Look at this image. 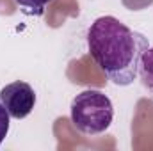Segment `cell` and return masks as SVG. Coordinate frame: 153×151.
Instances as JSON below:
<instances>
[{
  "label": "cell",
  "instance_id": "6",
  "mask_svg": "<svg viewBox=\"0 0 153 151\" xmlns=\"http://www.w3.org/2000/svg\"><path fill=\"white\" fill-rule=\"evenodd\" d=\"M9 133V114L4 109L2 101H0V144L4 142V139Z\"/></svg>",
  "mask_w": 153,
  "mask_h": 151
},
{
  "label": "cell",
  "instance_id": "1",
  "mask_svg": "<svg viewBox=\"0 0 153 151\" xmlns=\"http://www.w3.org/2000/svg\"><path fill=\"white\" fill-rule=\"evenodd\" d=\"M87 48L105 76L126 87L137 78L141 55L150 43L146 36L128 29L114 16H100L87 30Z\"/></svg>",
  "mask_w": 153,
  "mask_h": 151
},
{
  "label": "cell",
  "instance_id": "3",
  "mask_svg": "<svg viewBox=\"0 0 153 151\" xmlns=\"http://www.w3.org/2000/svg\"><path fill=\"white\" fill-rule=\"evenodd\" d=\"M0 101L4 105V109L7 110L9 117L23 119L34 110L36 93L27 82L16 80L0 89Z\"/></svg>",
  "mask_w": 153,
  "mask_h": 151
},
{
  "label": "cell",
  "instance_id": "5",
  "mask_svg": "<svg viewBox=\"0 0 153 151\" xmlns=\"http://www.w3.org/2000/svg\"><path fill=\"white\" fill-rule=\"evenodd\" d=\"M20 7H25V9H29V11H32V13H38L41 14L43 13V9H45V5L46 4H50L52 0H14Z\"/></svg>",
  "mask_w": 153,
  "mask_h": 151
},
{
  "label": "cell",
  "instance_id": "7",
  "mask_svg": "<svg viewBox=\"0 0 153 151\" xmlns=\"http://www.w3.org/2000/svg\"><path fill=\"white\" fill-rule=\"evenodd\" d=\"M121 2L130 11H143V9L150 7L153 4V0H121Z\"/></svg>",
  "mask_w": 153,
  "mask_h": 151
},
{
  "label": "cell",
  "instance_id": "2",
  "mask_svg": "<svg viewBox=\"0 0 153 151\" xmlns=\"http://www.w3.org/2000/svg\"><path fill=\"white\" fill-rule=\"evenodd\" d=\"M71 123L84 135H100L109 130L114 119V107L107 94L98 89L78 93L70 107Z\"/></svg>",
  "mask_w": 153,
  "mask_h": 151
},
{
  "label": "cell",
  "instance_id": "4",
  "mask_svg": "<svg viewBox=\"0 0 153 151\" xmlns=\"http://www.w3.org/2000/svg\"><path fill=\"white\" fill-rule=\"evenodd\" d=\"M143 85L150 91L153 98V48H146L144 53L141 55V62H139V73Z\"/></svg>",
  "mask_w": 153,
  "mask_h": 151
}]
</instances>
